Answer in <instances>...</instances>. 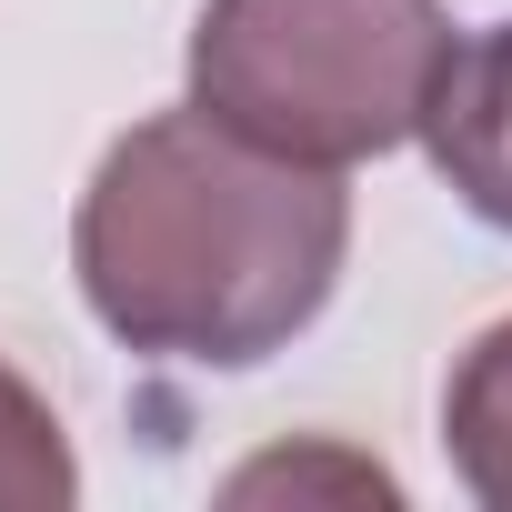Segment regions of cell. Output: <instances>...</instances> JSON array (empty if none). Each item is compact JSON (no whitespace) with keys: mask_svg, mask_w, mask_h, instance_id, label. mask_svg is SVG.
I'll list each match as a JSON object with an SVG mask.
<instances>
[{"mask_svg":"<svg viewBox=\"0 0 512 512\" xmlns=\"http://www.w3.org/2000/svg\"><path fill=\"white\" fill-rule=\"evenodd\" d=\"M352 251V191L221 131L201 101L131 121L71 221V272L111 342L151 362L251 372L322 322Z\"/></svg>","mask_w":512,"mask_h":512,"instance_id":"1","label":"cell"},{"mask_svg":"<svg viewBox=\"0 0 512 512\" xmlns=\"http://www.w3.org/2000/svg\"><path fill=\"white\" fill-rule=\"evenodd\" d=\"M452 81L442 0H201L191 101L282 161L402 151Z\"/></svg>","mask_w":512,"mask_h":512,"instance_id":"2","label":"cell"},{"mask_svg":"<svg viewBox=\"0 0 512 512\" xmlns=\"http://www.w3.org/2000/svg\"><path fill=\"white\" fill-rule=\"evenodd\" d=\"M422 141H432V171L462 191V211L512 231V21L482 31L472 51H452V81H442Z\"/></svg>","mask_w":512,"mask_h":512,"instance_id":"3","label":"cell"},{"mask_svg":"<svg viewBox=\"0 0 512 512\" xmlns=\"http://www.w3.org/2000/svg\"><path fill=\"white\" fill-rule=\"evenodd\" d=\"M442 442H452V472L472 502L512 512V322L472 332V352L452 362L442 382Z\"/></svg>","mask_w":512,"mask_h":512,"instance_id":"4","label":"cell"},{"mask_svg":"<svg viewBox=\"0 0 512 512\" xmlns=\"http://www.w3.org/2000/svg\"><path fill=\"white\" fill-rule=\"evenodd\" d=\"M71 492H81V472H71L61 412L0 362V512H61Z\"/></svg>","mask_w":512,"mask_h":512,"instance_id":"5","label":"cell"}]
</instances>
